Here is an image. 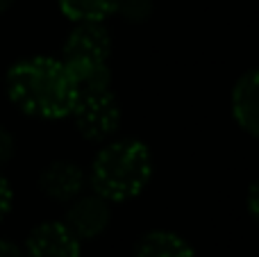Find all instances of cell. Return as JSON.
<instances>
[{
  "instance_id": "1",
  "label": "cell",
  "mask_w": 259,
  "mask_h": 257,
  "mask_svg": "<svg viewBox=\"0 0 259 257\" xmlns=\"http://www.w3.org/2000/svg\"><path fill=\"white\" fill-rule=\"evenodd\" d=\"M7 96L23 114L57 121L71 114L77 87L62 59L34 55L12 64L5 77Z\"/></svg>"
},
{
  "instance_id": "2",
  "label": "cell",
  "mask_w": 259,
  "mask_h": 257,
  "mask_svg": "<svg viewBox=\"0 0 259 257\" xmlns=\"http://www.w3.org/2000/svg\"><path fill=\"white\" fill-rule=\"evenodd\" d=\"M152 178V155L143 141L125 137L105 144L89 168L91 189L109 203H125L141 194Z\"/></svg>"
},
{
  "instance_id": "3",
  "label": "cell",
  "mask_w": 259,
  "mask_h": 257,
  "mask_svg": "<svg viewBox=\"0 0 259 257\" xmlns=\"http://www.w3.org/2000/svg\"><path fill=\"white\" fill-rule=\"evenodd\" d=\"M109 55H112V34L105 23H75L64 41L62 62L71 71L77 91L112 87Z\"/></svg>"
},
{
  "instance_id": "4",
  "label": "cell",
  "mask_w": 259,
  "mask_h": 257,
  "mask_svg": "<svg viewBox=\"0 0 259 257\" xmlns=\"http://www.w3.org/2000/svg\"><path fill=\"white\" fill-rule=\"evenodd\" d=\"M68 116L84 139L103 144L121 127V103L112 87L107 89H80Z\"/></svg>"
},
{
  "instance_id": "5",
  "label": "cell",
  "mask_w": 259,
  "mask_h": 257,
  "mask_svg": "<svg viewBox=\"0 0 259 257\" xmlns=\"http://www.w3.org/2000/svg\"><path fill=\"white\" fill-rule=\"evenodd\" d=\"M109 221H112V207L109 200L103 196L94 194H80L68 203V209L64 214V226L73 232L77 241H91L100 237L107 230Z\"/></svg>"
},
{
  "instance_id": "6",
  "label": "cell",
  "mask_w": 259,
  "mask_h": 257,
  "mask_svg": "<svg viewBox=\"0 0 259 257\" xmlns=\"http://www.w3.org/2000/svg\"><path fill=\"white\" fill-rule=\"evenodd\" d=\"M23 257H82V248L62 221H44L27 235Z\"/></svg>"
},
{
  "instance_id": "7",
  "label": "cell",
  "mask_w": 259,
  "mask_h": 257,
  "mask_svg": "<svg viewBox=\"0 0 259 257\" xmlns=\"http://www.w3.org/2000/svg\"><path fill=\"white\" fill-rule=\"evenodd\" d=\"M87 182V173L80 164L71 159H57L41 171L39 189L55 203H71L84 191Z\"/></svg>"
},
{
  "instance_id": "8",
  "label": "cell",
  "mask_w": 259,
  "mask_h": 257,
  "mask_svg": "<svg viewBox=\"0 0 259 257\" xmlns=\"http://www.w3.org/2000/svg\"><path fill=\"white\" fill-rule=\"evenodd\" d=\"M230 105L237 125L259 139V68H250L234 82Z\"/></svg>"
},
{
  "instance_id": "9",
  "label": "cell",
  "mask_w": 259,
  "mask_h": 257,
  "mask_svg": "<svg viewBox=\"0 0 259 257\" xmlns=\"http://www.w3.org/2000/svg\"><path fill=\"white\" fill-rule=\"evenodd\" d=\"M134 257H196L191 244L178 232L150 230L137 241Z\"/></svg>"
},
{
  "instance_id": "10",
  "label": "cell",
  "mask_w": 259,
  "mask_h": 257,
  "mask_svg": "<svg viewBox=\"0 0 259 257\" xmlns=\"http://www.w3.org/2000/svg\"><path fill=\"white\" fill-rule=\"evenodd\" d=\"M118 0H57L62 14L73 23H105L114 16Z\"/></svg>"
},
{
  "instance_id": "11",
  "label": "cell",
  "mask_w": 259,
  "mask_h": 257,
  "mask_svg": "<svg viewBox=\"0 0 259 257\" xmlns=\"http://www.w3.org/2000/svg\"><path fill=\"white\" fill-rule=\"evenodd\" d=\"M116 16H121L125 23H146L152 16V0H118Z\"/></svg>"
},
{
  "instance_id": "12",
  "label": "cell",
  "mask_w": 259,
  "mask_h": 257,
  "mask_svg": "<svg viewBox=\"0 0 259 257\" xmlns=\"http://www.w3.org/2000/svg\"><path fill=\"white\" fill-rule=\"evenodd\" d=\"M12 205H14V191H12V185L9 180L0 173V221L12 212Z\"/></svg>"
},
{
  "instance_id": "13",
  "label": "cell",
  "mask_w": 259,
  "mask_h": 257,
  "mask_svg": "<svg viewBox=\"0 0 259 257\" xmlns=\"http://www.w3.org/2000/svg\"><path fill=\"white\" fill-rule=\"evenodd\" d=\"M12 157H14V137L0 125V166H5Z\"/></svg>"
},
{
  "instance_id": "14",
  "label": "cell",
  "mask_w": 259,
  "mask_h": 257,
  "mask_svg": "<svg viewBox=\"0 0 259 257\" xmlns=\"http://www.w3.org/2000/svg\"><path fill=\"white\" fill-rule=\"evenodd\" d=\"M248 209H250V217L255 219L259 226V180L248 191Z\"/></svg>"
},
{
  "instance_id": "15",
  "label": "cell",
  "mask_w": 259,
  "mask_h": 257,
  "mask_svg": "<svg viewBox=\"0 0 259 257\" xmlns=\"http://www.w3.org/2000/svg\"><path fill=\"white\" fill-rule=\"evenodd\" d=\"M0 257H23V250L12 239L0 237Z\"/></svg>"
},
{
  "instance_id": "16",
  "label": "cell",
  "mask_w": 259,
  "mask_h": 257,
  "mask_svg": "<svg viewBox=\"0 0 259 257\" xmlns=\"http://www.w3.org/2000/svg\"><path fill=\"white\" fill-rule=\"evenodd\" d=\"M14 5V0H0V14H5Z\"/></svg>"
}]
</instances>
